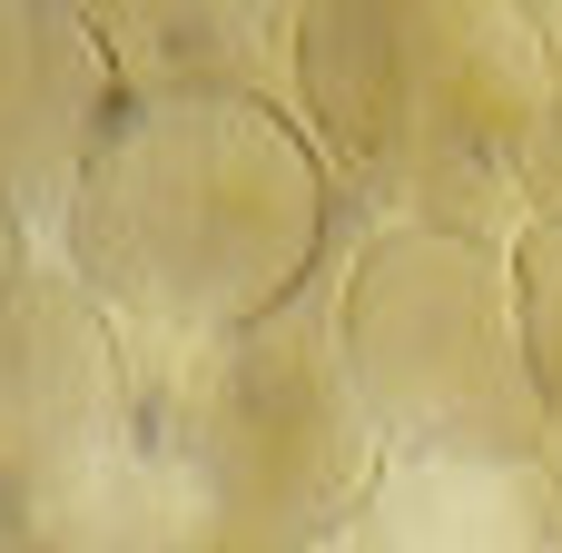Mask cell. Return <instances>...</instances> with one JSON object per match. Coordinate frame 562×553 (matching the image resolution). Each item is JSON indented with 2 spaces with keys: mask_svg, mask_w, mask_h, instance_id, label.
Masks as SVG:
<instances>
[{
  "mask_svg": "<svg viewBox=\"0 0 562 553\" xmlns=\"http://www.w3.org/2000/svg\"><path fill=\"white\" fill-rule=\"evenodd\" d=\"M336 228L346 188L286 99L178 89L109 119L49 257L128 336H217L316 287Z\"/></svg>",
  "mask_w": 562,
  "mask_h": 553,
  "instance_id": "obj_1",
  "label": "cell"
},
{
  "mask_svg": "<svg viewBox=\"0 0 562 553\" xmlns=\"http://www.w3.org/2000/svg\"><path fill=\"white\" fill-rule=\"evenodd\" d=\"M296 119L366 218L474 237L553 218L562 49L514 0H316L296 30Z\"/></svg>",
  "mask_w": 562,
  "mask_h": 553,
  "instance_id": "obj_2",
  "label": "cell"
},
{
  "mask_svg": "<svg viewBox=\"0 0 562 553\" xmlns=\"http://www.w3.org/2000/svg\"><path fill=\"white\" fill-rule=\"evenodd\" d=\"M148 445L178 455L237 524V553H326L346 544L385 425L356 396L336 336V257L286 307L217 336H128Z\"/></svg>",
  "mask_w": 562,
  "mask_h": 553,
  "instance_id": "obj_3",
  "label": "cell"
},
{
  "mask_svg": "<svg viewBox=\"0 0 562 553\" xmlns=\"http://www.w3.org/2000/svg\"><path fill=\"white\" fill-rule=\"evenodd\" d=\"M336 336H346L356 396L375 406L385 445L543 455V386H533L514 237L346 208Z\"/></svg>",
  "mask_w": 562,
  "mask_h": 553,
  "instance_id": "obj_4",
  "label": "cell"
},
{
  "mask_svg": "<svg viewBox=\"0 0 562 553\" xmlns=\"http://www.w3.org/2000/svg\"><path fill=\"white\" fill-rule=\"evenodd\" d=\"M138 366H128V327L59 267H20L0 287V515L40 505L59 475H79L89 455L138 445Z\"/></svg>",
  "mask_w": 562,
  "mask_h": 553,
  "instance_id": "obj_5",
  "label": "cell"
},
{
  "mask_svg": "<svg viewBox=\"0 0 562 553\" xmlns=\"http://www.w3.org/2000/svg\"><path fill=\"white\" fill-rule=\"evenodd\" d=\"M119 109L128 89L69 0H0V228H20L40 257L59 247Z\"/></svg>",
  "mask_w": 562,
  "mask_h": 553,
  "instance_id": "obj_6",
  "label": "cell"
},
{
  "mask_svg": "<svg viewBox=\"0 0 562 553\" xmlns=\"http://www.w3.org/2000/svg\"><path fill=\"white\" fill-rule=\"evenodd\" d=\"M346 544L356 553H562V475L543 455L385 445Z\"/></svg>",
  "mask_w": 562,
  "mask_h": 553,
  "instance_id": "obj_7",
  "label": "cell"
},
{
  "mask_svg": "<svg viewBox=\"0 0 562 553\" xmlns=\"http://www.w3.org/2000/svg\"><path fill=\"white\" fill-rule=\"evenodd\" d=\"M0 524L20 534V553H237L227 505L148 435L119 455H89L79 475H59L40 505Z\"/></svg>",
  "mask_w": 562,
  "mask_h": 553,
  "instance_id": "obj_8",
  "label": "cell"
},
{
  "mask_svg": "<svg viewBox=\"0 0 562 553\" xmlns=\"http://www.w3.org/2000/svg\"><path fill=\"white\" fill-rule=\"evenodd\" d=\"M89 40L109 49L128 99H178V89H247L296 109V49L247 10V0H69Z\"/></svg>",
  "mask_w": 562,
  "mask_h": 553,
  "instance_id": "obj_9",
  "label": "cell"
},
{
  "mask_svg": "<svg viewBox=\"0 0 562 553\" xmlns=\"http://www.w3.org/2000/svg\"><path fill=\"white\" fill-rule=\"evenodd\" d=\"M524 267V336H533V386H543V465L562 475V208L514 237Z\"/></svg>",
  "mask_w": 562,
  "mask_h": 553,
  "instance_id": "obj_10",
  "label": "cell"
},
{
  "mask_svg": "<svg viewBox=\"0 0 562 553\" xmlns=\"http://www.w3.org/2000/svg\"><path fill=\"white\" fill-rule=\"evenodd\" d=\"M247 10H257V20H267V30L296 49V30H306V10H316V0H247Z\"/></svg>",
  "mask_w": 562,
  "mask_h": 553,
  "instance_id": "obj_11",
  "label": "cell"
},
{
  "mask_svg": "<svg viewBox=\"0 0 562 553\" xmlns=\"http://www.w3.org/2000/svg\"><path fill=\"white\" fill-rule=\"evenodd\" d=\"M20 267H40V247H30V237H20V228H0V287H10V277H20Z\"/></svg>",
  "mask_w": 562,
  "mask_h": 553,
  "instance_id": "obj_12",
  "label": "cell"
},
{
  "mask_svg": "<svg viewBox=\"0 0 562 553\" xmlns=\"http://www.w3.org/2000/svg\"><path fill=\"white\" fill-rule=\"evenodd\" d=\"M514 10H524V20H533V30H543V40L562 49V0H514Z\"/></svg>",
  "mask_w": 562,
  "mask_h": 553,
  "instance_id": "obj_13",
  "label": "cell"
},
{
  "mask_svg": "<svg viewBox=\"0 0 562 553\" xmlns=\"http://www.w3.org/2000/svg\"><path fill=\"white\" fill-rule=\"evenodd\" d=\"M0 553H20V534H10V524H0Z\"/></svg>",
  "mask_w": 562,
  "mask_h": 553,
  "instance_id": "obj_14",
  "label": "cell"
},
{
  "mask_svg": "<svg viewBox=\"0 0 562 553\" xmlns=\"http://www.w3.org/2000/svg\"><path fill=\"white\" fill-rule=\"evenodd\" d=\"M553 208H562V168H553Z\"/></svg>",
  "mask_w": 562,
  "mask_h": 553,
  "instance_id": "obj_15",
  "label": "cell"
}]
</instances>
